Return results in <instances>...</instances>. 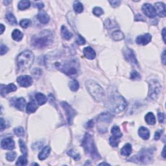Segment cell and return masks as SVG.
I'll return each mask as SVG.
<instances>
[{"label":"cell","mask_w":166,"mask_h":166,"mask_svg":"<svg viewBox=\"0 0 166 166\" xmlns=\"http://www.w3.org/2000/svg\"><path fill=\"white\" fill-rule=\"evenodd\" d=\"M53 64L55 68L68 76H76L79 72V63L76 59L71 58L68 60H63L62 62L56 60Z\"/></svg>","instance_id":"6da1fadb"},{"label":"cell","mask_w":166,"mask_h":166,"mask_svg":"<svg viewBox=\"0 0 166 166\" xmlns=\"http://www.w3.org/2000/svg\"><path fill=\"white\" fill-rule=\"evenodd\" d=\"M53 41V32L50 31H42L31 38V45L38 49L48 47Z\"/></svg>","instance_id":"7a4b0ae2"},{"label":"cell","mask_w":166,"mask_h":166,"mask_svg":"<svg viewBox=\"0 0 166 166\" xmlns=\"http://www.w3.org/2000/svg\"><path fill=\"white\" fill-rule=\"evenodd\" d=\"M107 108L114 114H119L124 111L127 104L125 99L118 94L112 95L108 98L106 104Z\"/></svg>","instance_id":"3957f363"},{"label":"cell","mask_w":166,"mask_h":166,"mask_svg":"<svg viewBox=\"0 0 166 166\" xmlns=\"http://www.w3.org/2000/svg\"><path fill=\"white\" fill-rule=\"evenodd\" d=\"M82 146L84 148L85 153L88 155L91 156L92 159L95 160H98L101 159V156L97 151L92 135L88 133H86L84 135L82 141Z\"/></svg>","instance_id":"277c9868"},{"label":"cell","mask_w":166,"mask_h":166,"mask_svg":"<svg viewBox=\"0 0 166 166\" xmlns=\"http://www.w3.org/2000/svg\"><path fill=\"white\" fill-rule=\"evenodd\" d=\"M86 87L90 94L95 101L101 102L103 100L105 92L98 83L92 80H88L86 82Z\"/></svg>","instance_id":"5b68a950"},{"label":"cell","mask_w":166,"mask_h":166,"mask_svg":"<svg viewBox=\"0 0 166 166\" xmlns=\"http://www.w3.org/2000/svg\"><path fill=\"white\" fill-rule=\"evenodd\" d=\"M34 61V55L31 51H25L18 56L16 62L19 69L24 71L29 69Z\"/></svg>","instance_id":"8992f818"},{"label":"cell","mask_w":166,"mask_h":166,"mask_svg":"<svg viewBox=\"0 0 166 166\" xmlns=\"http://www.w3.org/2000/svg\"><path fill=\"white\" fill-rule=\"evenodd\" d=\"M153 160V150L150 149H142L137 155L132 156L129 161L139 164H148Z\"/></svg>","instance_id":"52a82bcc"},{"label":"cell","mask_w":166,"mask_h":166,"mask_svg":"<svg viewBox=\"0 0 166 166\" xmlns=\"http://www.w3.org/2000/svg\"><path fill=\"white\" fill-rule=\"evenodd\" d=\"M162 86L160 84L157 80L153 79L149 81V93H148V99L152 101H156L158 99L161 92Z\"/></svg>","instance_id":"ba28073f"},{"label":"cell","mask_w":166,"mask_h":166,"mask_svg":"<svg viewBox=\"0 0 166 166\" xmlns=\"http://www.w3.org/2000/svg\"><path fill=\"white\" fill-rule=\"evenodd\" d=\"M60 104H61L62 107L64 108V110L66 112V116H67V121L68 124L71 125L72 124V123H73L74 117L76 116L77 112H75L73 108L66 102H64V101L61 102H60Z\"/></svg>","instance_id":"9c48e42d"},{"label":"cell","mask_w":166,"mask_h":166,"mask_svg":"<svg viewBox=\"0 0 166 166\" xmlns=\"http://www.w3.org/2000/svg\"><path fill=\"white\" fill-rule=\"evenodd\" d=\"M123 55L125 57V59L128 62L131 63L132 65L133 66H138V62L137 61V59L136 58L135 53L129 47H125L123 51Z\"/></svg>","instance_id":"30bf717a"},{"label":"cell","mask_w":166,"mask_h":166,"mask_svg":"<svg viewBox=\"0 0 166 166\" xmlns=\"http://www.w3.org/2000/svg\"><path fill=\"white\" fill-rule=\"evenodd\" d=\"M142 11L144 14L150 18H154L156 16V12L155 7L149 4H146L143 5Z\"/></svg>","instance_id":"8fae6325"},{"label":"cell","mask_w":166,"mask_h":166,"mask_svg":"<svg viewBox=\"0 0 166 166\" xmlns=\"http://www.w3.org/2000/svg\"><path fill=\"white\" fill-rule=\"evenodd\" d=\"M17 82L22 87H29L32 84V78L29 75H22L17 78Z\"/></svg>","instance_id":"7c38bea8"},{"label":"cell","mask_w":166,"mask_h":166,"mask_svg":"<svg viewBox=\"0 0 166 166\" xmlns=\"http://www.w3.org/2000/svg\"><path fill=\"white\" fill-rule=\"evenodd\" d=\"M1 146L4 149L13 150L15 147V143L12 138H7L1 141Z\"/></svg>","instance_id":"4fadbf2b"},{"label":"cell","mask_w":166,"mask_h":166,"mask_svg":"<svg viewBox=\"0 0 166 166\" xmlns=\"http://www.w3.org/2000/svg\"><path fill=\"white\" fill-rule=\"evenodd\" d=\"M152 37L151 35L149 33H146V34H144L143 35H140L138 36V37L136 39V42L138 44H141L143 45V46H146V45L148 44L149 42L151 41Z\"/></svg>","instance_id":"5bb4252c"},{"label":"cell","mask_w":166,"mask_h":166,"mask_svg":"<svg viewBox=\"0 0 166 166\" xmlns=\"http://www.w3.org/2000/svg\"><path fill=\"white\" fill-rule=\"evenodd\" d=\"M17 90V87L14 84L11 83L8 84L7 86H5L4 84L1 85V95H4L5 93H8L10 92H13L16 91Z\"/></svg>","instance_id":"9a60e30c"},{"label":"cell","mask_w":166,"mask_h":166,"mask_svg":"<svg viewBox=\"0 0 166 166\" xmlns=\"http://www.w3.org/2000/svg\"><path fill=\"white\" fill-rule=\"evenodd\" d=\"M155 10L156 14L158 13L160 17H165L166 14L165 12V5L164 4L161 2H158L155 4Z\"/></svg>","instance_id":"2e32d148"},{"label":"cell","mask_w":166,"mask_h":166,"mask_svg":"<svg viewBox=\"0 0 166 166\" xmlns=\"http://www.w3.org/2000/svg\"><path fill=\"white\" fill-rule=\"evenodd\" d=\"M83 53L84 57L89 60H93L95 58L96 54L95 51L91 47H86L83 49Z\"/></svg>","instance_id":"e0dca14e"},{"label":"cell","mask_w":166,"mask_h":166,"mask_svg":"<svg viewBox=\"0 0 166 166\" xmlns=\"http://www.w3.org/2000/svg\"><path fill=\"white\" fill-rule=\"evenodd\" d=\"M14 106L15 108H16L18 110H23L24 108L26 106L25 99L23 97L17 98L16 100L14 101Z\"/></svg>","instance_id":"ac0fdd59"},{"label":"cell","mask_w":166,"mask_h":166,"mask_svg":"<svg viewBox=\"0 0 166 166\" xmlns=\"http://www.w3.org/2000/svg\"><path fill=\"white\" fill-rule=\"evenodd\" d=\"M37 18H38V20L40 21L42 23H44V24L47 23L48 22H49V19H50L49 15L46 13V11H42V10L39 11V13L37 15Z\"/></svg>","instance_id":"d6986e66"},{"label":"cell","mask_w":166,"mask_h":166,"mask_svg":"<svg viewBox=\"0 0 166 166\" xmlns=\"http://www.w3.org/2000/svg\"><path fill=\"white\" fill-rule=\"evenodd\" d=\"M112 116L110 114L108 113H104L101 114L99 115L98 117V122L99 123H109L112 121Z\"/></svg>","instance_id":"ffe728a7"},{"label":"cell","mask_w":166,"mask_h":166,"mask_svg":"<svg viewBox=\"0 0 166 166\" xmlns=\"http://www.w3.org/2000/svg\"><path fill=\"white\" fill-rule=\"evenodd\" d=\"M138 134L143 140H147L150 136V132L147 128L141 126L138 130Z\"/></svg>","instance_id":"44dd1931"},{"label":"cell","mask_w":166,"mask_h":166,"mask_svg":"<svg viewBox=\"0 0 166 166\" xmlns=\"http://www.w3.org/2000/svg\"><path fill=\"white\" fill-rule=\"evenodd\" d=\"M51 152V148L49 146H46L38 155V158L40 160H44L49 156Z\"/></svg>","instance_id":"7402d4cb"},{"label":"cell","mask_w":166,"mask_h":166,"mask_svg":"<svg viewBox=\"0 0 166 166\" xmlns=\"http://www.w3.org/2000/svg\"><path fill=\"white\" fill-rule=\"evenodd\" d=\"M35 99L39 105H43L47 102V99L46 96L42 93H37L35 94Z\"/></svg>","instance_id":"603a6c76"},{"label":"cell","mask_w":166,"mask_h":166,"mask_svg":"<svg viewBox=\"0 0 166 166\" xmlns=\"http://www.w3.org/2000/svg\"><path fill=\"white\" fill-rule=\"evenodd\" d=\"M61 35L66 40H69L73 37V34L64 25H62L61 28Z\"/></svg>","instance_id":"cb8c5ba5"},{"label":"cell","mask_w":166,"mask_h":166,"mask_svg":"<svg viewBox=\"0 0 166 166\" xmlns=\"http://www.w3.org/2000/svg\"><path fill=\"white\" fill-rule=\"evenodd\" d=\"M145 120H146L147 124L149 125H154L156 123L155 116L152 112H149L146 114L145 116Z\"/></svg>","instance_id":"d4e9b609"},{"label":"cell","mask_w":166,"mask_h":166,"mask_svg":"<svg viewBox=\"0 0 166 166\" xmlns=\"http://www.w3.org/2000/svg\"><path fill=\"white\" fill-rule=\"evenodd\" d=\"M132 149L131 145L130 143H126L123 147L121 150V154L123 156H129L132 153Z\"/></svg>","instance_id":"484cf974"},{"label":"cell","mask_w":166,"mask_h":166,"mask_svg":"<svg viewBox=\"0 0 166 166\" xmlns=\"http://www.w3.org/2000/svg\"><path fill=\"white\" fill-rule=\"evenodd\" d=\"M37 108H38V107L37 105V103H36L34 101L32 100L29 102L28 105H27L26 110L28 113L31 114L37 111Z\"/></svg>","instance_id":"4316f807"},{"label":"cell","mask_w":166,"mask_h":166,"mask_svg":"<svg viewBox=\"0 0 166 166\" xmlns=\"http://www.w3.org/2000/svg\"><path fill=\"white\" fill-rule=\"evenodd\" d=\"M23 37V33L18 29L14 30L13 33H12V38H13L14 40L16 42H20V40H22Z\"/></svg>","instance_id":"83f0119b"},{"label":"cell","mask_w":166,"mask_h":166,"mask_svg":"<svg viewBox=\"0 0 166 166\" xmlns=\"http://www.w3.org/2000/svg\"><path fill=\"white\" fill-rule=\"evenodd\" d=\"M111 132H112V136H113L115 138L119 139L122 137V133H121V132L120 129L118 126L114 125L113 127L112 128Z\"/></svg>","instance_id":"f1b7e54d"},{"label":"cell","mask_w":166,"mask_h":166,"mask_svg":"<svg viewBox=\"0 0 166 166\" xmlns=\"http://www.w3.org/2000/svg\"><path fill=\"white\" fill-rule=\"evenodd\" d=\"M112 38L114 41H120L125 38V35L121 31H116L112 34Z\"/></svg>","instance_id":"f546056e"},{"label":"cell","mask_w":166,"mask_h":166,"mask_svg":"<svg viewBox=\"0 0 166 166\" xmlns=\"http://www.w3.org/2000/svg\"><path fill=\"white\" fill-rule=\"evenodd\" d=\"M30 5H31V2L29 1H25V0H24V1H20L18 3V7L20 10H25V9H28V8L30 7Z\"/></svg>","instance_id":"4dcf8cb0"},{"label":"cell","mask_w":166,"mask_h":166,"mask_svg":"<svg viewBox=\"0 0 166 166\" xmlns=\"http://www.w3.org/2000/svg\"><path fill=\"white\" fill-rule=\"evenodd\" d=\"M69 87L71 91L76 92L79 88V84H78V82L77 80L73 79L69 82Z\"/></svg>","instance_id":"1f68e13d"},{"label":"cell","mask_w":166,"mask_h":166,"mask_svg":"<svg viewBox=\"0 0 166 166\" xmlns=\"http://www.w3.org/2000/svg\"><path fill=\"white\" fill-rule=\"evenodd\" d=\"M6 18L8 20V23H9L12 25H16L17 24V21L16 18L13 14L8 13L6 15Z\"/></svg>","instance_id":"d6a6232c"},{"label":"cell","mask_w":166,"mask_h":166,"mask_svg":"<svg viewBox=\"0 0 166 166\" xmlns=\"http://www.w3.org/2000/svg\"><path fill=\"white\" fill-rule=\"evenodd\" d=\"M73 8H74V11L76 12L77 13H81L84 10L83 4L79 1H75L74 3Z\"/></svg>","instance_id":"836d02e7"},{"label":"cell","mask_w":166,"mask_h":166,"mask_svg":"<svg viewBox=\"0 0 166 166\" xmlns=\"http://www.w3.org/2000/svg\"><path fill=\"white\" fill-rule=\"evenodd\" d=\"M27 164H28V159H27V156L24 155L19 157L16 163V165H25Z\"/></svg>","instance_id":"e575fe53"},{"label":"cell","mask_w":166,"mask_h":166,"mask_svg":"<svg viewBox=\"0 0 166 166\" xmlns=\"http://www.w3.org/2000/svg\"><path fill=\"white\" fill-rule=\"evenodd\" d=\"M19 144H20V150L22 151V154L24 155H28V148L26 147V145L25 143V142L22 140H19Z\"/></svg>","instance_id":"d590c367"},{"label":"cell","mask_w":166,"mask_h":166,"mask_svg":"<svg viewBox=\"0 0 166 166\" xmlns=\"http://www.w3.org/2000/svg\"><path fill=\"white\" fill-rule=\"evenodd\" d=\"M67 154L68 155L70 156L71 157H72L75 160H80V155L77 154V153H75L73 150H69L67 152Z\"/></svg>","instance_id":"8d00e7d4"},{"label":"cell","mask_w":166,"mask_h":166,"mask_svg":"<svg viewBox=\"0 0 166 166\" xmlns=\"http://www.w3.org/2000/svg\"><path fill=\"white\" fill-rule=\"evenodd\" d=\"M130 78H131L132 80L138 81V80L141 79V75H140V73H139L138 71L133 70L131 72V77H130Z\"/></svg>","instance_id":"74e56055"},{"label":"cell","mask_w":166,"mask_h":166,"mask_svg":"<svg viewBox=\"0 0 166 166\" xmlns=\"http://www.w3.org/2000/svg\"><path fill=\"white\" fill-rule=\"evenodd\" d=\"M93 13L96 16H101L102 14H104V11L101 7H94L93 9Z\"/></svg>","instance_id":"f35d334b"},{"label":"cell","mask_w":166,"mask_h":166,"mask_svg":"<svg viewBox=\"0 0 166 166\" xmlns=\"http://www.w3.org/2000/svg\"><path fill=\"white\" fill-rule=\"evenodd\" d=\"M109 142H110V146L112 147H117V146H118V144L119 143V139H117V138H115L113 136H111L109 139Z\"/></svg>","instance_id":"ab89813d"},{"label":"cell","mask_w":166,"mask_h":166,"mask_svg":"<svg viewBox=\"0 0 166 166\" xmlns=\"http://www.w3.org/2000/svg\"><path fill=\"white\" fill-rule=\"evenodd\" d=\"M16 153L14 151H11L6 155V158H7V160L10 162L14 161V159L16 158Z\"/></svg>","instance_id":"60d3db41"},{"label":"cell","mask_w":166,"mask_h":166,"mask_svg":"<svg viewBox=\"0 0 166 166\" xmlns=\"http://www.w3.org/2000/svg\"><path fill=\"white\" fill-rule=\"evenodd\" d=\"M14 132L15 134H16L17 136H23L24 135V133H25V132H24V130L22 127H21V126H19V127H17L14 130Z\"/></svg>","instance_id":"b9f144b4"},{"label":"cell","mask_w":166,"mask_h":166,"mask_svg":"<svg viewBox=\"0 0 166 166\" xmlns=\"http://www.w3.org/2000/svg\"><path fill=\"white\" fill-rule=\"evenodd\" d=\"M30 24H31V21H30L28 19L22 20L20 22V26L22 27V28H24V29L28 28V27L30 25Z\"/></svg>","instance_id":"7bdbcfd3"},{"label":"cell","mask_w":166,"mask_h":166,"mask_svg":"<svg viewBox=\"0 0 166 166\" xmlns=\"http://www.w3.org/2000/svg\"><path fill=\"white\" fill-rule=\"evenodd\" d=\"M76 43L78 45H84L86 43V40H85V39L83 38V37H82V36L80 35H78L77 38L76 39Z\"/></svg>","instance_id":"ee69618b"},{"label":"cell","mask_w":166,"mask_h":166,"mask_svg":"<svg viewBox=\"0 0 166 166\" xmlns=\"http://www.w3.org/2000/svg\"><path fill=\"white\" fill-rule=\"evenodd\" d=\"M105 28L108 29H110L112 28H114V26L113 23H112V21L109 19H107V20H106V21H105Z\"/></svg>","instance_id":"f6af8a7d"},{"label":"cell","mask_w":166,"mask_h":166,"mask_svg":"<svg viewBox=\"0 0 166 166\" xmlns=\"http://www.w3.org/2000/svg\"><path fill=\"white\" fill-rule=\"evenodd\" d=\"M8 49V47L5 46V45L1 44V50H0V55H4V54L7 53Z\"/></svg>","instance_id":"bcb514c9"},{"label":"cell","mask_w":166,"mask_h":166,"mask_svg":"<svg viewBox=\"0 0 166 166\" xmlns=\"http://www.w3.org/2000/svg\"><path fill=\"white\" fill-rule=\"evenodd\" d=\"M42 71L39 68H35L34 70L32 71V74L34 75L35 77L40 76V75H42Z\"/></svg>","instance_id":"7dc6e473"},{"label":"cell","mask_w":166,"mask_h":166,"mask_svg":"<svg viewBox=\"0 0 166 166\" xmlns=\"http://www.w3.org/2000/svg\"><path fill=\"white\" fill-rule=\"evenodd\" d=\"M158 121L160 123H163L165 119V115L164 113H158Z\"/></svg>","instance_id":"c3c4849f"},{"label":"cell","mask_w":166,"mask_h":166,"mask_svg":"<svg viewBox=\"0 0 166 166\" xmlns=\"http://www.w3.org/2000/svg\"><path fill=\"white\" fill-rule=\"evenodd\" d=\"M109 4L111 5V6L112 7H117L118 6L121 4V1H116V0H114V1H110Z\"/></svg>","instance_id":"681fc988"},{"label":"cell","mask_w":166,"mask_h":166,"mask_svg":"<svg viewBox=\"0 0 166 166\" xmlns=\"http://www.w3.org/2000/svg\"><path fill=\"white\" fill-rule=\"evenodd\" d=\"M162 132H163L162 130H159V131H156L155 132V140H158L160 138Z\"/></svg>","instance_id":"f907efd6"},{"label":"cell","mask_w":166,"mask_h":166,"mask_svg":"<svg viewBox=\"0 0 166 166\" xmlns=\"http://www.w3.org/2000/svg\"><path fill=\"white\" fill-rule=\"evenodd\" d=\"M35 7L38 8V9H42V8H43L44 5V4L42 2H37V3H35Z\"/></svg>","instance_id":"816d5d0a"},{"label":"cell","mask_w":166,"mask_h":166,"mask_svg":"<svg viewBox=\"0 0 166 166\" xmlns=\"http://www.w3.org/2000/svg\"><path fill=\"white\" fill-rule=\"evenodd\" d=\"M93 125H94V122H93V120H90L89 121L86 123V128H92Z\"/></svg>","instance_id":"f5cc1de1"},{"label":"cell","mask_w":166,"mask_h":166,"mask_svg":"<svg viewBox=\"0 0 166 166\" xmlns=\"http://www.w3.org/2000/svg\"><path fill=\"white\" fill-rule=\"evenodd\" d=\"M6 128L5 121L3 118H1V131H4V129Z\"/></svg>","instance_id":"db71d44e"},{"label":"cell","mask_w":166,"mask_h":166,"mask_svg":"<svg viewBox=\"0 0 166 166\" xmlns=\"http://www.w3.org/2000/svg\"><path fill=\"white\" fill-rule=\"evenodd\" d=\"M162 61L163 62V64L165 65V50L163 51V53L162 54Z\"/></svg>","instance_id":"11a10c76"},{"label":"cell","mask_w":166,"mask_h":166,"mask_svg":"<svg viewBox=\"0 0 166 166\" xmlns=\"http://www.w3.org/2000/svg\"><path fill=\"white\" fill-rule=\"evenodd\" d=\"M136 17H138V18H136V19H135L136 21H140V20H142V21H144V18H143L142 16V15H141V14H138L136 16Z\"/></svg>","instance_id":"9f6ffc18"},{"label":"cell","mask_w":166,"mask_h":166,"mask_svg":"<svg viewBox=\"0 0 166 166\" xmlns=\"http://www.w3.org/2000/svg\"><path fill=\"white\" fill-rule=\"evenodd\" d=\"M162 37H163V40H164V42L165 43V28H164L162 30Z\"/></svg>","instance_id":"6f0895ef"},{"label":"cell","mask_w":166,"mask_h":166,"mask_svg":"<svg viewBox=\"0 0 166 166\" xmlns=\"http://www.w3.org/2000/svg\"><path fill=\"white\" fill-rule=\"evenodd\" d=\"M1 34H3V32H4V30H5V27H4V25H3V24H1Z\"/></svg>","instance_id":"680465c9"},{"label":"cell","mask_w":166,"mask_h":166,"mask_svg":"<svg viewBox=\"0 0 166 166\" xmlns=\"http://www.w3.org/2000/svg\"><path fill=\"white\" fill-rule=\"evenodd\" d=\"M165 146H164V149H163V151H162V155L163 156V158H165Z\"/></svg>","instance_id":"91938a15"},{"label":"cell","mask_w":166,"mask_h":166,"mask_svg":"<svg viewBox=\"0 0 166 166\" xmlns=\"http://www.w3.org/2000/svg\"><path fill=\"white\" fill-rule=\"evenodd\" d=\"M99 165H109V164H106V163H101V164H99Z\"/></svg>","instance_id":"94428289"}]
</instances>
